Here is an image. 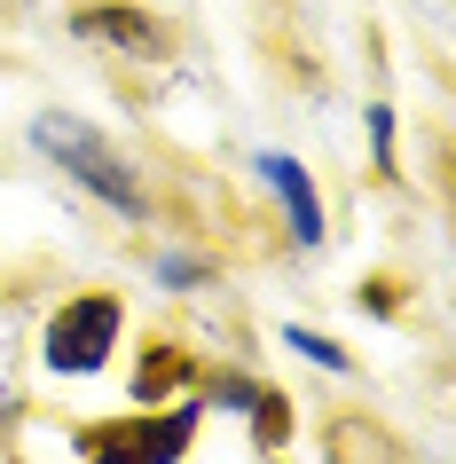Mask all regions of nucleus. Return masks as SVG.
Listing matches in <instances>:
<instances>
[{
  "instance_id": "1",
  "label": "nucleus",
  "mask_w": 456,
  "mask_h": 464,
  "mask_svg": "<svg viewBox=\"0 0 456 464\" xmlns=\"http://www.w3.org/2000/svg\"><path fill=\"white\" fill-rule=\"evenodd\" d=\"M189 440H197V401H181V410L87 425V433H79V457H87V464H181V457H189Z\"/></svg>"
},
{
  "instance_id": "2",
  "label": "nucleus",
  "mask_w": 456,
  "mask_h": 464,
  "mask_svg": "<svg viewBox=\"0 0 456 464\" xmlns=\"http://www.w3.org/2000/svg\"><path fill=\"white\" fill-rule=\"evenodd\" d=\"M32 142L48 150L55 166L72 173V181H87L102 205H119V213H142V181H134V166H126L119 150L102 142L95 126H79V119H40V126H32Z\"/></svg>"
},
{
  "instance_id": "3",
  "label": "nucleus",
  "mask_w": 456,
  "mask_h": 464,
  "mask_svg": "<svg viewBox=\"0 0 456 464\" xmlns=\"http://www.w3.org/2000/svg\"><path fill=\"white\" fill-rule=\"evenodd\" d=\"M111 346H119V299L111 292H79V299L55 307L40 354H48L55 378H95V370L111 362Z\"/></svg>"
},
{
  "instance_id": "4",
  "label": "nucleus",
  "mask_w": 456,
  "mask_h": 464,
  "mask_svg": "<svg viewBox=\"0 0 456 464\" xmlns=\"http://www.w3.org/2000/svg\"><path fill=\"white\" fill-rule=\"evenodd\" d=\"M79 40H95L111 55H158L166 48V32L150 24L142 8H79Z\"/></svg>"
},
{
  "instance_id": "5",
  "label": "nucleus",
  "mask_w": 456,
  "mask_h": 464,
  "mask_svg": "<svg viewBox=\"0 0 456 464\" xmlns=\"http://www.w3.org/2000/svg\"><path fill=\"white\" fill-rule=\"evenodd\" d=\"M260 173H267V189H276V205H284V220H291V245H315V237H323V205H315L307 173L291 166V158H260Z\"/></svg>"
},
{
  "instance_id": "6",
  "label": "nucleus",
  "mask_w": 456,
  "mask_h": 464,
  "mask_svg": "<svg viewBox=\"0 0 456 464\" xmlns=\"http://www.w3.org/2000/svg\"><path fill=\"white\" fill-rule=\"evenodd\" d=\"M173 386H189V354H181V346H150L142 370H134V393H142V401H166Z\"/></svg>"
},
{
  "instance_id": "7",
  "label": "nucleus",
  "mask_w": 456,
  "mask_h": 464,
  "mask_svg": "<svg viewBox=\"0 0 456 464\" xmlns=\"http://www.w3.org/2000/svg\"><path fill=\"white\" fill-rule=\"evenodd\" d=\"M284 417H291V401H284V393H267V386H260V401H252V433H260V449H276V440L291 433Z\"/></svg>"
},
{
  "instance_id": "8",
  "label": "nucleus",
  "mask_w": 456,
  "mask_h": 464,
  "mask_svg": "<svg viewBox=\"0 0 456 464\" xmlns=\"http://www.w3.org/2000/svg\"><path fill=\"white\" fill-rule=\"evenodd\" d=\"M291 346H299V354H307V362H323V370H346V354H338L331 339H315V331H284Z\"/></svg>"
},
{
  "instance_id": "9",
  "label": "nucleus",
  "mask_w": 456,
  "mask_h": 464,
  "mask_svg": "<svg viewBox=\"0 0 456 464\" xmlns=\"http://www.w3.org/2000/svg\"><path fill=\"white\" fill-rule=\"evenodd\" d=\"M213 401H220V410H252L260 386H252V378H213Z\"/></svg>"
},
{
  "instance_id": "10",
  "label": "nucleus",
  "mask_w": 456,
  "mask_h": 464,
  "mask_svg": "<svg viewBox=\"0 0 456 464\" xmlns=\"http://www.w3.org/2000/svg\"><path fill=\"white\" fill-rule=\"evenodd\" d=\"M370 142H378V166L393 158V111H370Z\"/></svg>"
}]
</instances>
